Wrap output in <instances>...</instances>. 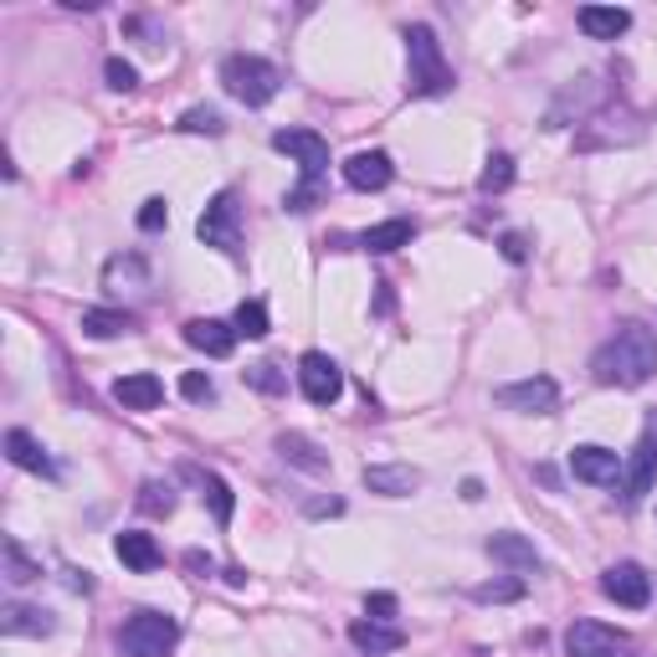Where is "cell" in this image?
Segmentation results:
<instances>
[{
  "instance_id": "cell-16",
  "label": "cell",
  "mask_w": 657,
  "mask_h": 657,
  "mask_svg": "<svg viewBox=\"0 0 657 657\" xmlns=\"http://www.w3.org/2000/svg\"><path fill=\"white\" fill-rule=\"evenodd\" d=\"M186 344L190 350H201V354H211V360H226V354L236 350V329L232 324H221V319H190L186 324Z\"/></svg>"
},
{
  "instance_id": "cell-14",
  "label": "cell",
  "mask_w": 657,
  "mask_h": 657,
  "mask_svg": "<svg viewBox=\"0 0 657 657\" xmlns=\"http://www.w3.org/2000/svg\"><path fill=\"white\" fill-rule=\"evenodd\" d=\"M365 489L386 493V498H411V493L422 489V472L411 468V462H375V468H365Z\"/></svg>"
},
{
  "instance_id": "cell-41",
  "label": "cell",
  "mask_w": 657,
  "mask_h": 657,
  "mask_svg": "<svg viewBox=\"0 0 657 657\" xmlns=\"http://www.w3.org/2000/svg\"><path fill=\"white\" fill-rule=\"evenodd\" d=\"M308 514H314V519H324V514H344V504H339V498H319V504H308Z\"/></svg>"
},
{
  "instance_id": "cell-5",
  "label": "cell",
  "mask_w": 657,
  "mask_h": 657,
  "mask_svg": "<svg viewBox=\"0 0 657 657\" xmlns=\"http://www.w3.org/2000/svg\"><path fill=\"white\" fill-rule=\"evenodd\" d=\"M175 642H180V622L169 617V611H134L129 622L118 626V657H169L175 653Z\"/></svg>"
},
{
  "instance_id": "cell-26",
  "label": "cell",
  "mask_w": 657,
  "mask_h": 657,
  "mask_svg": "<svg viewBox=\"0 0 657 657\" xmlns=\"http://www.w3.org/2000/svg\"><path fill=\"white\" fill-rule=\"evenodd\" d=\"M190 478L201 483L206 504H211V514H216V524H221V529H226V524H232V514H236V493L226 489V478H221V472H196V468H190Z\"/></svg>"
},
{
  "instance_id": "cell-40",
  "label": "cell",
  "mask_w": 657,
  "mask_h": 657,
  "mask_svg": "<svg viewBox=\"0 0 657 657\" xmlns=\"http://www.w3.org/2000/svg\"><path fill=\"white\" fill-rule=\"evenodd\" d=\"M498 247H504L508 262H524V257H529V242H524L519 232H504V242H498Z\"/></svg>"
},
{
  "instance_id": "cell-33",
  "label": "cell",
  "mask_w": 657,
  "mask_h": 657,
  "mask_svg": "<svg viewBox=\"0 0 657 657\" xmlns=\"http://www.w3.org/2000/svg\"><path fill=\"white\" fill-rule=\"evenodd\" d=\"M180 129H186V134H221L226 118H221L216 108H186V114H180Z\"/></svg>"
},
{
  "instance_id": "cell-30",
  "label": "cell",
  "mask_w": 657,
  "mask_h": 657,
  "mask_svg": "<svg viewBox=\"0 0 657 657\" xmlns=\"http://www.w3.org/2000/svg\"><path fill=\"white\" fill-rule=\"evenodd\" d=\"M139 508H144L150 519H169V514H175V489L160 483V478H150V483L139 489Z\"/></svg>"
},
{
  "instance_id": "cell-7",
  "label": "cell",
  "mask_w": 657,
  "mask_h": 657,
  "mask_svg": "<svg viewBox=\"0 0 657 657\" xmlns=\"http://www.w3.org/2000/svg\"><path fill=\"white\" fill-rule=\"evenodd\" d=\"M653 483H657V411L647 417V426H642V437H637V447H632V462L622 468V504L626 508H637L647 493H653Z\"/></svg>"
},
{
  "instance_id": "cell-29",
  "label": "cell",
  "mask_w": 657,
  "mask_h": 657,
  "mask_svg": "<svg viewBox=\"0 0 657 657\" xmlns=\"http://www.w3.org/2000/svg\"><path fill=\"white\" fill-rule=\"evenodd\" d=\"M5 580H11V586H32V580H42V565H36V560H26V550H21L16 540H5Z\"/></svg>"
},
{
  "instance_id": "cell-32",
  "label": "cell",
  "mask_w": 657,
  "mask_h": 657,
  "mask_svg": "<svg viewBox=\"0 0 657 657\" xmlns=\"http://www.w3.org/2000/svg\"><path fill=\"white\" fill-rule=\"evenodd\" d=\"M247 386L262 390V396H283V390H288V375L278 371L272 360H262V365H253V371H247Z\"/></svg>"
},
{
  "instance_id": "cell-6",
  "label": "cell",
  "mask_w": 657,
  "mask_h": 657,
  "mask_svg": "<svg viewBox=\"0 0 657 657\" xmlns=\"http://www.w3.org/2000/svg\"><path fill=\"white\" fill-rule=\"evenodd\" d=\"M196 236L206 247H216L226 257H242V206H236V190H216L211 206L196 221Z\"/></svg>"
},
{
  "instance_id": "cell-37",
  "label": "cell",
  "mask_w": 657,
  "mask_h": 657,
  "mask_svg": "<svg viewBox=\"0 0 657 657\" xmlns=\"http://www.w3.org/2000/svg\"><path fill=\"white\" fill-rule=\"evenodd\" d=\"M165 221H169V206L160 201V196H154V201H144V206H139V232H160Z\"/></svg>"
},
{
  "instance_id": "cell-24",
  "label": "cell",
  "mask_w": 657,
  "mask_h": 657,
  "mask_svg": "<svg viewBox=\"0 0 657 657\" xmlns=\"http://www.w3.org/2000/svg\"><path fill=\"white\" fill-rule=\"evenodd\" d=\"M489 555L493 560H504L514 575H529V571H540V550L524 540V535H493L489 540Z\"/></svg>"
},
{
  "instance_id": "cell-36",
  "label": "cell",
  "mask_w": 657,
  "mask_h": 657,
  "mask_svg": "<svg viewBox=\"0 0 657 657\" xmlns=\"http://www.w3.org/2000/svg\"><path fill=\"white\" fill-rule=\"evenodd\" d=\"M180 396H186V401H216V386H211V375H201V371H190L186 380H180Z\"/></svg>"
},
{
  "instance_id": "cell-13",
  "label": "cell",
  "mask_w": 657,
  "mask_h": 657,
  "mask_svg": "<svg viewBox=\"0 0 657 657\" xmlns=\"http://www.w3.org/2000/svg\"><path fill=\"white\" fill-rule=\"evenodd\" d=\"M390 175H396V165H390L386 150H360L344 160V186L350 190H386Z\"/></svg>"
},
{
  "instance_id": "cell-11",
  "label": "cell",
  "mask_w": 657,
  "mask_h": 657,
  "mask_svg": "<svg viewBox=\"0 0 657 657\" xmlns=\"http://www.w3.org/2000/svg\"><path fill=\"white\" fill-rule=\"evenodd\" d=\"M622 457L611 453V447H596V442H586V447H575L571 453V472L580 478V483H596V489H617L622 483Z\"/></svg>"
},
{
  "instance_id": "cell-9",
  "label": "cell",
  "mask_w": 657,
  "mask_h": 657,
  "mask_svg": "<svg viewBox=\"0 0 657 657\" xmlns=\"http://www.w3.org/2000/svg\"><path fill=\"white\" fill-rule=\"evenodd\" d=\"M565 657H637L632 637L601 622H575L565 632Z\"/></svg>"
},
{
  "instance_id": "cell-42",
  "label": "cell",
  "mask_w": 657,
  "mask_h": 657,
  "mask_svg": "<svg viewBox=\"0 0 657 657\" xmlns=\"http://www.w3.org/2000/svg\"><path fill=\"white\" fill-rule=\"evenodd\" d=\"M462 498H468V504H478V498H483V483H478V478H468V483H462Z\"/></svg>"
},
{
  "instance_id": "cell-34",
  "label": "cell",
  "mask_w": 657,
  "mask_h": 657,
  "mask_svg": "<svg viewBox=\"0 0 657 657\" xmlns=\"http://www.w3.org/2000/svg\"><path fill=\"white\" fill-rule=\"evenodd\" d=\"M524 596V575H508V580H489V586L472 590V601H519Z\"/></svg>"
},
{
  "instance_id": "cell-39",
  "label": "cell",
  "mask_w": 657,
  "mask_h": 657,
  "mask_svg": "<svg viewBox=\"0 0 657 657\" xmlns=\"http://www.w3.org/2000/svg\"><path fill=\"white\" fill-rule=\"evenodd\" d=\"M180 565H186L190 575H201V580H206V575H211V571H216V560L206 555V550H186V560H180Z\"/></svg>"
},
{
  "instance_id": "cell-20",
  "label": "cell",
  "mask_w": 657,
  "mask_h": 657,
  "mask_svg": "<svg viewBox=\"0 0 657 657\" xmlns=\"http://www.w3.org/2000/svg\"><path fill=\"white\" fill-rule=\"evenodd\" d=\"M350 642L365 657H386V653H401V647H406V632H401V626H390V622H354Z\"/></svg>"
},
{
  "instance_id": "cell-8",
  "label": "cell",
  "mask_w": 657,
  "mask_h": 657,
  "mask_svg": "<svg viewBox=\"0 0 657 657\" xmlns=\"http://www.w3.org/2000/svg\"><path fill=\"white\" fill-rule=\"evenodd\" d=\"M493 406L504 411H519V417H550L560 406V386L550 375H529V380H514V386L493 390Z\"/></svg>"
},
{
  "instance_id": "cell-1",
  "label": "cell",
  "mask_w": 657,
  "mask_h": 657,
  "mask_svg": "<svg viewBox=\"0 0 657 657\" xmlns=\"http://www.w3.org/2000/svg\"><path fill=\"white\" fill-rule=\"evenodd\" d=\"M590 375L601 386H622V390L647 386L657 375V335L647 324H622L601 350L590 354Z\"/></svg>"
},
{
  "instance_id": "cell-18",
  "label": "cell",
  "mask_w": 657,
  "mask_h": 657,
  "mask_svg": "<svg viewBox=\"0 0 657 657\" xmlns=\"http://www.w3.org/2000/svg\"><path fill=\"white\" fill-rule=\"evenodd\" d=\"M0 632L5 637H51L57 632V617L42 607H21V601H11V607L0 611Z\"/></svg>"
},
{
  "instance_id": "cell-23",
  "label": "cell",
  "mask_w": 657,
  "mask_h": 657,
  "mask_svg": "<svg viewBox=\"0 0 657 657\" xmlns=\"http://www.w3.org/2000/svg\"><path fill=\"white\" fill-rule=\"evenodd\" d=\"M103 288L108 293H144L150 288V268H144V257H134V253H124V257H108V268H103Z\"/></svg>"
},
{
  "instance_id": "cell-4",
  "label": "cell",
  "mask_w": 657,
  "mask_h": 657,
  "mask_svg": "<svg viewBox=\"0 0 657 657\" xmlns=\"http://www.w3.org/2000/svg\"><path fill=\"white\" fill-rule=\"evenodd\" d=\"M221 87H226L236 103H247V108H262V103L278 98V87H283V72L272 68L268 57H253V51H232V57L221 62Z\"/></svg>"
},
{
  "instance_id": "cell-12",
  "label": "cell",
  "mask_w": 657,
  "mask_h": 657,
  "mask_svg": "<svg viewBox=\"0 0 657 657\" xmlns=\"http://www.w3.org/2000/svg\"><path fill=\"white\" fill-rule=\"evenodd\" d=\"M601 590H607L617 607H632V611L653 601V580H647V571H642V565H632V560L611 565V571L601 575Z\"/></svg>"
},
{
  "instance_id": "cell-31",
  "label": "cell",
  "mask_w": 657,
  "mask_h": 657,
  "mask_svg": "<svg viewBox=\"0 0 657 657\" xmlns=\"http://www.w3.org/2000/svg\"><path fill=\"white\" fill-rule=\"evenodd\" d=\"M514 186V160L508 154H489V165H483V175H478V190L483 196H498V190Z\"/></svg>"
},
{
  "instance_id": "cell-19",
  "label": "cell",
  "mask_w": 657,
  "mask_h": 657,
  "mask_svg": "<svg viewBox=\"0 0 657 657\" xmlns=\"http://www.w3.org/2000/svg\"><path fill=\"white\" fill-rule=\"evenodd\" d=\"M411 236H417V221H411V216H390V221H380V226H371V232H360V247L375 253V257H386V253L411 247Z\"/></svg>"
},
{
  "instance_id": "cell-28",
  "label": "cell",
  "mask_w": 657,
  "mask_h": 657,
  "mask_svg": "<svg viewBox=\"0 0 657 657\" xmlns=\"http://www.w3.org/2000/svg\"><path fill=\"white\" fill-rule=\"evenodd\" d=\"M232 329H236V339H268L272 319H268V308L257 304V298H247V304L236 308V319H232Z\"/></svg>"
},
{
  "instance_id": "cell-2",
  "label": "cell",
  "mask_w": 657,
  "mask_h": 657,
  "mask_svg": "<svg viewBox=\"0 0 657 657\" xmlns=\"http://www.w3.org/2000/svg\"><path fill=\"white\" fill-rule=\"evenodd\" d=\"M453 68H447V57H442V42L437 32L417 21V26H406V93L411 98H447L453 93Z\"/></svg>"
},
{
  "instance_id": "cell-38",
  "label": "cell",
  "mask_w": 657,
  "mask_h": 657,
  "mask_svg": "<svg viewBox=\"0 0 657 657\" xmlns=\"http://www.w3.org/2000/svg\"><path fill=\"white\" fill-rule=\"evenodd\" d=\"M365 617H371V622H390V617H396V596H390V590L365 596Z\"/></svg>"
},
{
  "instance_id": "cell-17",
  "label": "cell",
  "mask_w": 657,
  "mask_h": 657,
  "mask_svg": "<svg viewBox=\"0 0 657 657\" xmlns=\"http://www.w3.org/2000/svg\"><path fill=\"white\" fill-rule=\"evenodd\" d=\"M575 26H580L590 42H617V36L632 26V11H622V5H580Z\"/></svg>"
},
{
  "instance_id": "cell-35",
  "label": "cell",
  "mask_w": 657,
  "mask_h": 657,
  "mask_svg": "<svg viewBox=\"0 0 657 657\" xmlns=\"http://www.w3.org/2000/svg\"><path fill=\"white\" fill-rule=\"evenodd\" d=\"M103 78H108L114 93H134V87H139L134 62H124V57H108V62H103Z\"/></svg>"
},
{
  "instance_id": "cell-15",
  "label": "cell",
  "mask_w": 657,
  "mask_h": 657,
  "mask_svg": "<svg viewBox=\"0 0 657 657\" xmlns=\"http://www.w3.org/2000/svg\"><path fill=\"white\" fill-rule=\"evenodd\" d=\"M114 401L124 406V411H154V406L165 401V386H160V375H150V371L124 375V380H114Z\"/></svg>"
},
{
  "instance_id": "cell-27",
  "label": "cell",
  "mask_w": 657,
  "mask_h": 657,
  "mask_svg": "<svg viewBox=\"0 0 657 657\" xmlns=\"http://www.w3.org/2000/svg\"><path fill=\"white\" fill-rule=\"evenodd\" d=\"M134 329V314H124V308H87L83 314V335L87 339H118Z\"/></svg>"
},
{
  "instance_id": "cell-10",
  "label": "cell",
  "mask_w": 657,
  "mask_h": 657,
  "mask_svg": "<svg viewBox=\"0 0 657 657\" xmlns=\"http://www.w3.org/2000/svg\"><path fill=\"white\" fill-rule=\"evenodd\" d=\"M298 386H304V396L314 406H335L339 396H344V371H339L324 350H308L304 360H298Z\"/></svg>"
},
{
  "instance_id": "cell-22",
  "label": "cell",
  "mask_w": 657,
  "mask_h": 657,
  "mask_svg": "<svg viewBox=\"0 0 657 657\" xmlns=\"http://www.w3.org/2000/svg\"><path fill=\"white\" fill-rule=\"evenodd\" d=\"M5 457L16 462V468H26V472H42V478H57V462H51L47 453H42V442L32 437V432H5Z\"/></svg>"
},
{
  "instance_id": "cell-21",
  "label": "cell",
  "mask_w": 657,
  "mask_h": 657,
  "mask_svg": "<svg viewBox=\"0 0 657 657\" xmlns=\"http://www.w3.org/2000/svg\"><path fill=\"white\" fill-rule=\"evenodd\" d=\"M114 555L129 565V571H139V575H150V571H160V544H154V535H139V529H124L114 540Z\"/></svg>"
},
{
  "instance_id": "cell-3",
  "label": "cell",
  "mask_w": 657,
  "mask_h": 657,
  "mask_svg": "<svg viewBox=\"0 0 657 657\" xmlns=\"http://www.w3.org/2000/svg\"><path fill=\"white\" fill-rule=\"evenodd\" d=\"M272 150L278 154H293L298 160V186L288 190V211H314L319 206V190H324V169H329V144L319 134H308V129H278L272 134Z\"/></svg>"
},
{
  "instance_id": "cell-25",
  "label": "cell",
  "mask_w": 657,
  "mask_h": 657,
  "mask_svg": "<svg viewBox=\"0 0 657 657\" xmlns=\"http://www.w3.org/2000/svg\"><path fill=\"white\" fill-rule=\"evenodd\" d=\"M278 457L304 472H329V457H324L319 442H308L304 432H283V437H278Z\"/></svg>"
}]
</instances>
